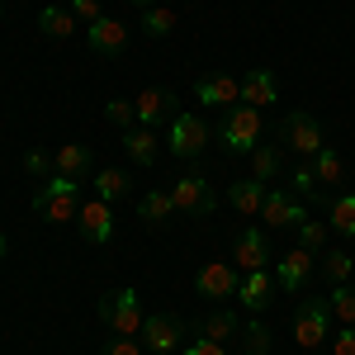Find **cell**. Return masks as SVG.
I'll return each instance as SVG.
<instances>
[{
    "mask_svg": "<svg viewBox=\"0 0 355 355\" xmlns=\"http://www.w3.org/2000/svg\"><path fill=\"white\" fill-rule=\"evenodd\" d=\"M24 171H28V175H38V180H48L57 166H53V157H48V152H38V147H33V152L24 157Z\"/></svg>",
    "mask_w": 355,
    "mask_h": 355,
    "instance_id": "8d00e7d4",
    "label": "cell"
},
{
    "mask_svg": "<svg viewBox=\"0 0 355 355\" xmlns=\"http://www.w3.org/2000/svg\"><path fill=\"white\" fill-rule=\"evenodd\" d=\"M123 152H128V162H133V166L152 171V166H157V152H162L157 128H142V123H133V128L123 133Z\"/></svg>",
    "mask_w": 355,
    "mask_h": 355,
    "instance_id": "ffe728a7",
    "label": "cell"
},
{
    "mask_svg": "<svg viewBox=\"0 0 355 355\" xmlns=\"http://www.w3.org/2000/svg\"><path fill=\"white\" fill-rule=\"evenodd\" d=\"M303 218H308V209H303V199L294 190H270V194H266V204H261V227H266V232L299 227Z\"/></svg>",
    "mask_w": 355,
    "mask_h": 355,
    "instance_id": "9c48e42d",
    "label": "cell"
},
{
    "mask_svg": "<svg viewBox=\"0 0 355 355\" xmlns=\"http://www.w3.org/2000/svg\"><path fill=\"white\" fill-rule=\"evenodd\" d=\"M266 194H270V185L256 180V175H246V180H232V185H227V199H232V209H237L242 218H261Z\"/></svg>",
    "mask_w": 355,
    "mask_h": 355,
    "instance_id": "d6986e66",
    "label": "cell"
},
{
    "mask_svg": "<svg viewBox=\"0 0 355 355\" xmlns=\"http://www.w3.org/2000/svg\"><path fill=\"white\" fill-rule=\"evenodd\" d=\"M199 336H209V341H232V336H242V318L232 313V308H218V313H209V318H199Z\"/></svg>",
    "mask_w": 355,
    "mask_h": 355,
    "instance_id": "7402d4cb",
    "label": "cell"
},
{
    "mask_svg": "<svg viewBox=\"0 0 355 355\" xmlns=\"http://www.w3.org/2000/svg\"><path fill=\"white\" fill-rule=\"evenodd\" d=\"M142 33H147V38H166V33H171V28H175V10H171V5H147V10H142Z\"/></svg>",
    "mask_w": 355,
    "mask_h": 355,
    "instance_id": "4dcf8cb0",
    "label": "cell"
},
{
    "mask_svg": "<svg viewBox=\"0 0 355 355\" xmlns=\"http://www.w3.org/2000/svg\"><path fill=\"white\" fill-rule=\"evenodd\" d=\"M171 199H175V214H190V218H214V209H218L204 171H194V166L171 185Z\"/></svg>",
    "mask_w": 355,
    "mask_h": 355,
    "instance_id": "52a82bcc",
    "label": "cell"
},
{
    "mask_svg": "<svg viewBox=\"0 0 355 355\" xmlns=\"http://www.w3.org/2000/svg\"><path fill=\"white\" fill-rule=\"evenodd\" d=\"M242 355H251V351H242Z\"/></svg>",
    "mask_w": 355,
    "mask_h": 355,
    "instance_id": "ee69618b",
    "label": "cell"
},
{
    "mask_svg": "<svg viewBox=\"0 0 355 355\" xmlns=\"http://www.w3.org/2000/svg\"><path fill=\"white\" fill-rule=\"evenodd\" d=\"M0 15H5V0H0Z\"/></svg>",
    "mask_w": 355,
    "mask_h": 355,
    "instance_id": "7bdbcfd3",
    "label": "cell"
},
{
    "mask_svg": "<svg viewBox=\"0 0 355 355\" xmlns=\"http://www.w3.org/2000/svg\"><path fill=\"white\" fill-rule=\"evenodd\" d=\"M270 346H275V336H270V327H266L261 318L242 322V351H251V355H270Z\"/></svg>",
    "mask_w": 355,
    "mask_h": 355,
    "instance_id": "1f68e13d",
    "label": "cell"
},
{
    "mask_svg": "<svg viewBox=\"0 0 355 355\" xmlns=\"http://www.w3.org/2000/svg\"><path fill=\"white\" fill-rule=\"evenodd\" d=\"M331 322H336V318H331L327 294H322V299H303L299 313H294V341H299L303 351H318L331 336Z\"/></svg>",
    "mask_w": 355,
    "mask_h": 355,
    "instance_id": "8992f818",
    "label": "cell"
},
{
    "mask_svg": "<svg viewBox=\"0 0 355 355\" xmlns=\"http://www.w3.org/2000/svg\"><path fill=\"white\" fill-rule=\"evenodd\" d=\"M289 190L299 194V199H322V185H318V171H313V162H303L294 175H289Z\"/></svg>",
    "mask_w": 355,
    "mask_h": 355,
    "instance_id": "d6a6232c",
    "label": "cell"
},
{
    "mask_svg": "<svg viewBox=\"0 0 355 355\" xmlns=\"http://www.w3.org/2000/svg\"><path fill=\"white\" fill-rule=\"evenodd\" d=\"M313 270H318V251H308V246H294V251H284V256H279V266H275V279H279V289L299 294V289H308Z\"/></svg>",
    "mask_w": 355,
    "mask_h": 355,
    "instance_id": "4fadbf2b",
    "label": "cell"
},
{
    "mask_svg": "<svg viewBox=\"0 0 355 355\" xmlns=\"http://www.w3.org/2000/svg\"><path fill=\"white\" fill-rule=\"evenodd\" d=\"M95 199H105V204H114V199H123L128 194V175L119 171V166H105V171H95Z\"/></svg>",
    "mask_w": 355,
    "mask_h": 355,
    "instance_id": "484cf974",
    "label": "cell"
},
{
    "mask_svg": "<svg viewBox=\"0 0 355 355\" xmlns=\"http://www.w3.org/2000/svg\"><path fill=\"white\" fill-rule=\"evenodd\" d=\"M95 313H100V322H105L114 336H137V331H142V322H147L137 289H114V294H105Z\"/></svg>",
    "mask_w": 355,
    "mask_h": 355,
    "instance_id": "277c9868",
    "label": "cell"
},
{
    "mask_svg": "<svg viewBox=\"0 0 355 355\" xmlns=\"http://www.w3.org/2000/svg\"><path fill=\"white\" fill-rule=\"evenodd\" d=\"M294 232H299V246H308V251H322V246H327V223H318V218H303L299 227H294Z\"/></svg>",
    "mask_w": 355,
    "mask_h": 355,
    "instance_id": "836d02e7",
    "label": "cell"
},
{
    "mask_svg": "<svg viewBox=\"0 0 355 355\" xmlns=\"http://www.w3.org/2000/svg\"><path fill=\"white\" fill-rule=\"evenodd\" d=\"M76 227H81L85 242H95V246L110 242V237H114V214H110V204H105V199H81Z\"/></svg>",
    "mask_w": 355,
    "mask_h": 355,
    "instance_id": "2e32d148",
    "label": "cell"
},
{
    "mask_svg": "<svg viewBox=\"0 0 355 355\" xmlns=\"http://www.w3.org/2000/svg\"><path fill=\"white\" fill-rule=\"evenodd\" d=\"M137 214H142L147 227H166V223L175 218V199H171V190H147L142 204H137Z\"/></svg>",
    "mask_w": 355,
    "mask_h": 355,
    "instance_id": "603a6c76",
    "label": "cell"
},
{
    "mask_svg": "<svg viewBox=\"0 0 355 355\" xmlns=\"http://www.w3.org/2000/svg\"><path fill=\"white\" fill-rule=\"evenodd\" d=\"M209 137L214 128L199 119V114L180 110L171 119V133H166V147H171V157H180V162H194V157H204V147H209Z\"/></svg>",
    "mask_w": 355,
    "mask_h": 355,
    "instance_id": "5b68a950",
    "label": "cell"
},
{
    "mask_svg": "<svg viewBox=\"0 0 355 355\" xmlns=\"http://www.w3.org/2000/svg\"><path fill=\"white\" fill-rule=\"evenodd\" d=\"M218 142L232 157H251V152L261 147V110H256V105H232V110H223Z\"/></svg>",
    "mask_w": 355,
    "mask_h": 355,
    "instance_id": "7a4b0ae2",
    "label": "cell"
},
{
    "mask_svg": "<svg viewBox=\"0 0 355 355\" xmlns=\"http://www.w3.org/2000/svg\"><path fill=\"white\" fill-rule=\"evenodd\" d=\"M105 119H110L114 128H123V133H128V128L137 123V110H133V100H110V105H105Z\"/></svg>",
    "mask_w": 355,
    "mask_h": 355,
    "instance_id": "e575fe53",
    "label": "cell"
},
{
    "mask_svg": "<svg viewBox=\"0 0 355 355\" xmlns=\"http://www.w3.org/2000/svg\"><path fill=\"white\" fill-rule=\"evenodd\" d=\"M275 251H270V237H266V227H242L237 232V242H232V266L237 270H270Z\"/></svg>",
    "mask_w": 355,
    "mask_h": 355,
    "instance_id": "30bf717a",
    "label": "cell"
},
{
    "mask_svg": "<svg viewBox=\"0 0 355 355\" xmlns=\"http://www.w3.org/2000/svg\"><path fill=\"white\" fill-rule=\"evenodd\" d=\"M194 100L204 110H232V105H242V81L227 76V71H209V76L194 81Z\"/></svg>",
    "mask_w": 355,
    "mask_h": 355,
    "instance_id": "8fae6325",
    "label": "cell"
},
{
    "mask_svg": "<svg viewBox=\"0 0 355 355\" xmlns=\"http://www.w3.org/2000/svg\"><path fill=\"white\" fill-rule=\"evenodd\" d=\"M185 355H227V346L223 341H209V336H194L190 346H185Z\"/></svg>",
    "mask_w": 355,
    "mask_h": 355,
    "instance_id": "ab89813d",
    "label": "cell"
},
{
    "mask_svg": "<svg viewBox=\"0 0 355 355\" xmlns=\"http://www.w3.org/2000/svg\"><path fill=\"white\" fill-rule=\"evenodd\" d=\"M275 289H279L275 270H246V275H242V289H237V299H242L246 313H256V318H261V313L270 308Z\"/></svg>",
    "mask_w": 355,
    "mask_h": 355,
    "instance_id": "9a60e30c",
    "label": "cell"
},
{
    "mask_svg": "<svg viewBox=\"0 0 355 355\" xmlns=\"http://www.w3.org/2000/svg\"><path fill=\"white\" fill-rule=\"evenodd\" d=\"M5 256H10V237L0 232V261H5Z\"/></svg>",
    "mask_w": 355,
    "mask_h": 355,
    "instance_id": "60d3db41",
    "label": "cell"
},
{
    "mask_svg": "<svg viewBox=\"0 0 355 355\" xmlns=\"http://www.w3.org/2000/svg\"><path fill=\"white\" fill-rule=\"evenodd\" d=\"M313 171H318V185H322V190H331V185L346 180V162H341L336 147H322V152L313 157Z\"/></svg>",
    "mask_w": 355,
    "mask_h": 355,
    "instance_id": "d4e9b609",
    "label": "cell"
},
{
    "mask_svg": "<svg viewBox=\"0 0 355 355\" xmlns=\"http://www.w3.org/2000/svg\"><path fill=\"white\" fill-rule=\"evenodd\" d=\"M251 175L256 180H279V142H261L256 152H251Z\"/></svg>",
    "mask_w": 355,
    "mask_h": 355,
    "instance_id": "83f0119b",
    "label": "cell"
},
{
    "mask_svg": "<svg viewBox=\"0 0 355 355\" xmlns=\"http://www.w3.org/2000/svg\"><path fill=\"white\" fill-rule=\"evenodd\" d=\"M331 355H355V327L331 331Z\"/></svg>",
    "mask_w": 355,
    "mask_h": 355,
    "instance_id": "74e56055",
    "label": "cell"
},
{
    "mask_svg": "<svg viewBox=\"0 0 355 355\" xmlns=\"http://www.w3.org/2000/svg\"><path fill=\"white\" fill-rule=\"evenodd\" d=\"M81 185L85 180H71V175H48L43 185H38V194H33V214L43 223H76V214H81Z\"/></svg>",
    "mask_w": 355,
    "mask_h": 355,
    "instance_id": "6da1fadb",
    "label": "cell"
},
{
    "mask_svg": "<svg viewBox=\"0 0 355 355\" xmlns=\"http://www.w3.org/2000/svg\"><path fill=\"white\" fill-rule=\"evenodd\" d=\"M194 289H199V299H209V303H227V299H237V289H242V270L232 261H204L199 275H194Z\"/></svg>",
    "mask_w": 355,
    "mask_h": 355,
    "instance_id": "ba28073f",
    "label": "cell"
},
{
    "mask_svg": "<svg viewBox=\"0 0 355 355\" xmlns=\"http://www.w3.org/2000/svg\"><path fill=\"white\" fill-rule=\"evenodd\" d=\"M242 105H256V110L279 105V81H275L270 67H251L242 76Z\"/></svg>",
    "mask_w": 355,
    "mask_h": 355,
    "instance_id": "ac0fdd59",
    "label": "cell"
},
{
    "mask_svg": "<svg viewBox=\"0 0 355 355\" xmlns=\"http://www.w3.org/2000/svg\"><path fill=\"white\" fill-rule=\"evenodd\" d=\"M85 38H90V53L100 57H119L123 48H128V24H119V19H95V24L85 28Z\"/></svg>",
    "mask_w": 355,
    "mask_h": 355,
    "instance_id": "e0dca14e",
    "label": "cell"
},
{
    "mask_svg": "<svg viewBox=\"0 0 355 355\" xmlns=\"http://www.w3.org/2000/svg\"><path fill=\"white\" fill-rule=\"evenodd\" d=\"M180 336H185V322L175 318V313H152L147 322H142V331H137V341H142V351H175L180 346Z\"/></svg>",
    "mask_w": 355,
    "mask_h": 355,
    "instance_id": "7c38bea8",
    "label": "cell"
},
{
    "mask_svg": "<svg viewBox=\"0 0 355 355\" xmlns=\"http://www.w3.org/2000/svg\"><path fill=\"white\" fill-rule=\"evenodd\" d=\"M327 303H331V318H336L341 327H355V284L351 279H346V284H331Z\"/></svg>",
    "mask_w": 355,
    "mask_h": 355,
    "instance_id": "f1b7e54d",
    "label": "cell"
},
{
    "mask_svg": "<svg viewBox=\"0 0 355 355\" xmlns=\"http://www.w3.org/2000/svg\"><path fill=\"white\" fill-rule=\"evenodd\" d=\"M133 110H137V123H142V128H162L166 119L180 114V100H175L171 90H162V85H147V90H137Z\"/></svg>",
    "mask_w": 355,
    "mask_h": 355,
    "instance_id": "5bb4252c",
    "label": "cell"
},
{
    "mask_svg": "<svg viewBox=\"0 0 355 355\" xmlns=\"http://www.w3.org/2000/svg\"><path fill=\"white\" fill-rule=\"evenodd\" d=\"M322 275H327L331 284H346V279L355 275V251H346V246L322 251Z\"/></svg>",
    "mask_w": 355,
    "mask_h": 355,
    "instance_id": "4316f807",
    "label": "cell"
},
{
    "mask_svg": "<svg viewBox=\"0 0 355 355\" xmlns=\"http://www.w3.org/2000/svg\"><path fill=\"white\" fill-rule=\"evenodd\" d=\"M279 147H289L294 157L313 162V157L327 147V133H322L318 114H308V110H289L284 114V123H279Z\"/></svg>",
    "mask_w": 355,
    "mask_h": 355,
    "instance_id": "3957f363",
    "label": "cell"
},
{
    "mask_svg": "<svg viewBox=\"0 0 355 355\" xmlns=\"http://www.w3.org/2000/svg\"><path fill=\"white\" fill-rule=\"evenodd\" d=\"M327 227L341 232V237H355V190H346V194L331 199V223Z\"/></svg>",
    "mask_w": 355,
    "mask_h": 355,
    "instance_id": "f546056e",
    "label": "cell"
},
{
    "mask_svg": "<svg viewBox=\"0 0 355 355\" xmlns=\"http://www.w3.org/2000/svg\"><path fill=\"white\" fill-rule=\"evenodd\" d=\"M128 5H137V10H147V5H152V0H128Z\"/></svg>",
    "mask_w": 355,
    "mask_h": 355,
    "instance_id": "b9f144b4",
    "label": "cell"
},
{
    "mask_svg": "<svg viewBox=\"0 0 355 355\" xmlns=\"http://www.w3.org/2000/svg\"><path fill=\"white\" fill-rule=\"evenodd\" d=\"M53 166H57V175H71V180H90V147L85 142H62L53 152Z\"/></svg>",
    "mask_w": 355,
    "mask_h": 355,
    "instance_id": "44dd1931",
    "label": "cell"
},
{
    "mask_svg": "<svg viewBox=\"0 0 355 355\" xmlns=\"http://www.w3.org/2000/svg\"><path fill=\"white\" fill-rule=\"evenodd\" d=\"M67 10L76 15V24H95V19H105V10H100V0H67Z\"/></svg>",
    "mask_w": 355,
    "mask_h": 355,
    "instance_id": "d590c367",
    "label": "cell"
},
{
    "mask_svg": "<svg viewBox=\"0 0 355 355\" xmlns=\"http://www.w3.org/2000/svg\"><path fill=\"white\" fill-rule=\"evenodd\" d=\"M38 28H43L48 38H71L81 24H76V15H71L67 5H43V10H38Z\"/></svg>",
    "mask_w": 355,
    "mask_h": 355,
    "instance_id": "cb8c5ba5",
    "label": "cell"
},
{
    "mask_svg": "<svg viewBox=\"0 0 355 355\" xmlns=\"http://www.w3.org/2000/svg\"><path fill=\"white\" fill-rule=\"evenodd\" d=\"M105 355H142V341L137 336H114L110 346H105Z\"/></svg>",
    "mask_w": 355,
    "mask_h": 355,
    "instance_id": "f35d334b",
    "label": "cell"
}]
</instances>
